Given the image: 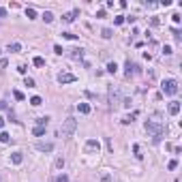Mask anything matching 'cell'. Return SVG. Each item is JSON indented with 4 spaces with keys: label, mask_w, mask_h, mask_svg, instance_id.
Returning <instances> with one entry per match:
<instances>
[{
    "label": "cell",
    "mask_w": 182,
    "mask_h": 182,
    "mask_svg": "<svg viewBox=\"0 0 182 182\" xmlns=\"http://www.w3.org/2000/svg\"><path fill=\"white\" fill-rule=\"evenodd\" d=\"M146 131H148V133L152 135L154 144H159V141H161V137H163V133H165V126H163V122L159 120L157 116H154L152 120H148V122H146Z\"/></svg>",
    "instance_id": "cell-1"
},
{
    "label": "cell",
    "mask_w": 182,
    "mask_h": 182,
    "mask_svg": "<svg viewBox=\"0 0 182 182\" xmlns=\"http://www.w3.org/2000/svg\"><path fill=\"white\" fill-rule=\"evenodd\" d=\"M107 96H109V107H112V109L120 107V103H122V92H120V88H118V86H109Z\"/></svg>",
    "instance_id": "cell-2"
},
{
    "label": "cell",
    "mask_w": 182,
    "mask_h": 182,
    "mask_svg": "<svg viewBox=\"0 0 182 182\" xmlns=\"http://www.w3.org/2000/svg\"><path fill=\"white\" fill-rule=\"evenodd\" d=\"M75 129H77V120L75 118H67V120L62 122V126H60V135L62 137H71V135L75 133Z\"/></svg>",
    "instance_id": "cell-3"
},
{
    "label": "cell",
    "mask_w": 182,
    "mask_h": 182,
    "mask_svg": "<svg viewBox=\"0 0 182 182\" xmlns=\"http://www.w3.org/2000/svg\"><path fill=\"white\" fill-rule=\"evenodd\" d=\"M161 88H163V92H165V94H169V96L178 94V81H176V79H165Z\"/></svg>",
    "instance_id": "cell-4"
},
{
    "label": "cell",
    "mask_w": 182,
    "mask_h": 182,
    "mask_svg": "<svg viewBox=\"0 0 182 182\" xmlns=\"http://www.w3.org/2000/svg\"><path fill=\"white\" fill-rule=\"evenodd\" d=\"M77 77L75 75H73V73H60V75H58V81H60V84H71V81H75Z\"/></svg>",
    "instance_id": "cell-5"
},
{
    "label": "cell",
    "mask_w": 182,
    "mask_h": 182,
    "mask_svg": "<svg viewBox=\"0 0 182 182\" xmlns=\"http://www.w3.org/2000/svg\"><path fill=\"white\" fill-rule=\"evenodd\" d=\"M36 150H39V152H51L54 144L51 141H39V144H36Z\"/></svg>",
    "instance_id": "cell-6"
},
{
    "label": "cell",
    "mask_w": 182,
    "mask_h": 182,
    "mask_svg": "<svg viewBox=\"0 0 182 182\" xmlns=\"http://www.w3.org/2000/svg\"><path fill=\"white\" fill-rule=\"evenodd\" d=\"M99 148H101V144H99L96 139H88L86 141V152H99Z\"/></svg>",
    "instance_id": "cell-7"
},
{
    "label": "cell",
    "mask_w": 182,
    "mask_h": 182,
    "mask_svg": "<svg viewBox=\"0 0 182 182\" xmlns=\"http://www.w3.org/2000/svg\"><path fill=\"white\" fill-rule=\"evenodd\" d=\"M77 15H79V9H73L71 13H65V15H62V20L71 24V22H73V20H75V17H77Z\"/></svg>",
    "instance_id": "cell-8"
},
{
    "label": "cell",
    "mask_w": 182,
    "mask_h": 182,
    "mask_svg": "<svg viewBox=\"0 0 182 182\" xmlns=\"http://www.w3.org/2000/svg\"><path fill=\"white\" fill-rule=\"evenodd\" d=\"M169 114H171V116H178V114H180V103H178V101H171V103H169Z\"/></svg>",
    "instance_id": "cell-9"
},
{
    "label": "cell",
    "mask_w": 182,
    "mask_h": 182,
    "mask_svg": "<svg viewBox=\"0 0 182 182\" xmlns=\"http://www.w3.org/2000/svg\"><path fill=\"white\" fill-rule=\"evenodd\" d=\"M124 69H126V75H131V73H135V71H137V65H133L131 60H126V65H124Z\"/></svg>",
    "instance_id": "cell-10"
},
{
    "label": "cell",
    "mask_w": 182,
    "mask_h": 182,
    "mask_svg": "<svg viewBox=\"0 0 182 182\" xmlns=\"http://www.w3.org/2000/svg\"><path fill=\"white\" fill-rule=\"evenodd\" d=\"M11 161H13V165H20V163L24 161L22 152H13V154H11Z\"/></svg>",
    "instance_id": "cell-11"
},
{
    "label": "cell",
    "mask_w": 182,
    "mask_h": 182,
    "mask_svg": "<svg viewBox=\"0 0 182 182\" xmlns=\"http://www.w3.org/2000/svg\"><path fill=\"white\" fill-rule=\"evenodd\" d=\"M77 112H79V114H90V105H88V103H79V105H77Z\"/></svg>",
    "instance_id": "cell-12"
},
{
    "label": "cell",
    "mask_w": 182,
    "mask_h": 182,
    "mask_svg": "<svg viewBox=\"0 0 182 182\" xmlns=\"http://www.w3.org/2000/svg\"><path fill=\"white\" fill-rule=\"evenodd\" d=\"M47 122H49V118H47V116L36 118V126H47Z\"/></svg>",
    "instance_id": "cell-13"
},
{
    "label": "cell",
    "mask_w": 182,
    "mask_h": 182,
    "mask_svg": "<svg viewBox=\"0 0 182 182\" xmlns=\"http://www.w3.org/2000/svg\"><path fill=\"white\" fill-rule=\"evenodd\" d=\"M135 118H137V112H133L131 116H126V118H122V124H131V122L135 120Z\"/></svg>",
    "instance_id": "cell-14"
},
{
    "label": "cell",
    "mask_w": 182,
    "mask_h": 182,
    "mask_svg": "<svg viewBox=\"0 0 182 182\" xmlns=\"http://www.w3.org/2000/svg\"><path fill=\"white\" fill-rule=\"evenodd\" d=\"M0 141H2V144H9V141H11V135L4 133V131H0Z\"/></svg>",
    "instance_id": "cell-15"
},
{
    "label": "cell",
    "mask_w": 182,
    "mask_h": 182,
    "mask_svg": "<svg viewBox=\"0 0 182 182\" xmlns=\"http://www.w3.org/2000/svg\"><path fill=\"white\" fill-rule=\"evenodd\" d=\"M32 133L36 135V137H41V135H45V126H34Z\"/></svg>",
    "instance_id": "cell-16"
},
{
    "label": "cell",
    "mask_w": 182,
    "mask_h": 182,
    "mask_svg": "<svg viewBox=\"0 0 182 182\" xmlns=\"http://www.w3.org/2000/svg\"><path fill=\"white\" fill-rule=\"evenodd\" d=\"M7 49H9V51H20V49H22V45H20V43H9V47H7Z\"/></svg>",
    "instance_id": "cell-17"
},
{
    "label": "cell",
    "mask_w": 182,
    "mask_h": 182,
    "mask_svg": "<svg viewBox=\"0 0 182 182\" xmlns=\"http://www.w3.org/2000/svg\"><path fill=\"white\" fill-rule=\"evenodd\" d=\"M41 17H43V22H47V24H49V22H54V15H51L49 11H45V13H43Z\"/></svg>",
    "instance_id": "cell-18"
},
{
    "label": "cell",
    "mask_w": 182,
    "mask_h": 182,
    "mask_svg": "<svg viewBox=\"0 0 182 182\" xmlns=\"http://www.w3.org/2000/svg\"><path fill=\"white\" fill-rule=\"evenodd\" d=\"M116 71H118V65H116V62H109V65H107V73H112V75H114Z\"/></svg>",
    "instance_id": "cell-19"
},
{
    "label": "cell",
    "mask_w": 182,
    "mask_h": 182,
    "mask_svg": "<svg viewBox=\"0 0 182 182\" xmlns=\"http://www.w3.org/2000/svg\"><path fill=\"white\" fill-rule=\"evenodd\" d=\"M26 17H28V20H34V17H36V11H34V9H26Z\"/></svg>",
    "instance_id": "cell-20"
},
{
    "label": "cell",
    "mask_w": 182,
    "mask_h": 182,
    "mask_svg": "<svg viewBox=\"0 0 182 182\" xmlns=\"http://www.w3.org/2000/svg\"><path fill=\"white\" fill-rule=\"evenodd\" d=\"M41 103H43V101H41V96H32V99H30V105H34V107H39Z\"/></svg>",
    "instance_id": "cell-21"
},
{
    "label": "cell",
    "mask_w": 182,
    "mask_h": 182,
    "mask_svg": "<svg viewBox=\"0 0 182 182\" xmlns=\"http://www.w3.org/2000/svg\"><path fill=\"white\" fill-rule=\"evenodd\" d=\"M101 36H103V39H112V30H109V28H103V30H101Z\"/></svg>",
    "instance_id": "cell-22"
},
{
    "label": "cell",
    "mask_w": 182,
    "mask_h": 182,
    "mask_svg": "<svg viewBox=\"0 0 182 182\" xmlns=\"http://www.w3.org/2000/svg\"><path fill=\"white\" fill-rule=\"evenodd\" d=\"M32 62H34V67H43V65H45V60H43L41 56H36V58H34Z\"/></svg>",
    "instance_id": "cell-23"
},
{
    "label": "cell",
    "mask_w": 182,
    "mask_h": 182,
    "mask_svg": "<svg viewBox=\"0 0 182 182\" xmlns=\"http://www.w3.org/2000/svg\"><path fill=\"white\" fill-rule=\"evenodd\" d=\"M71 56H73V58H81V56H84V49H73Z\"/></svg>",
    "instance_id": "cell-24"
},
{
    "label": "cell",
    "mask_w": 182,
    "mask_h": 182,
    "mask_svg": "<svg viewBox=\"0 0 182 182\" xmlns=\"http://www.w3.org/2000/svg\"><path fill=\"white\" fill-rule=\"evenodd\" d=\"M176 167H178V161H176V159H171V161L167 163V169H176Z\"/></svg>",
    "instance_id": "cell-25"
},
{
    "label": "cell",
    "mask_w": 182,
    "mask_h": 182,
    "mask_svg": "<svg viewBox=\"0 0 182 182\" xmlns=\"http://www.w3.org/2000/svg\"><path fill=\"white\" fill-rule=\"evenodd\" d=\"M56 167H58V169L65 167V159H62V157H58V159H56Z\"/></svg>",
    "instance_id": "cell-26"
},
{
    "label": "cell",
    "mask_w": 182,
    "mask_h": 182,
    "mask_svg": "<svg viewBox=\"0 0 182 182\" xmlns=\"http://www.w3.org/2000/svg\"><path fill=\"white\" fill-rule=\"evenodd\" d=\"M62 36H65V39H71V41H75V39H77V36L73 34V32H62Z\"/></svg>",
    "instance_id": "cell-27"
},
{
    "label": "cell",
    "mask_w": 182,
    "mask_h": 182,
    "mask_svg": "<svg viewBox=\"0 0 182 182\" xmlns=\"http://www.w3.org/2000/svg\"><path fill=\"white\" fill-rule=\"evenodd\" d=\"M56 182H69V176H67V174H60V176L56 178Z\"/></svg>",
    "instance_id": "cell-28"
},
{
    "label": "cell",
    "mask_w": 182,
    "mask_h": 182,
    "mask_svg": "<svg viewBox=\"0 0 182 182\" xmlns=\"http://www.w3.org/2000/svg\"><path fill=\"white\" fill-rule=\"evenodd\" d=\"M13 96L17 99V101H24V92H20V90H15V92H13Z\"/></svg>",
    "instance_id": "cell-29"
},
{
    "label": "cell",
    "mask_w": 182,
    "mask_h": 182,
    "mask_svg": "<svg viewBox=\"0 0 182 182\" xmlns=\"http://www.w3.org/2000/svg\"><path fill=\"white\" fill-rule=\"evenodd\" d=\"M114 24H116V26H120V24H124V15H118L116 20H114Z\"/></svg>",
    "instance_id": "cell-30"
},
{
    "label": "cell",
    "mask_w": 182,
    "mask_h": 182,
    "mask_svg": "<svg viewBox=\"0 0 182 182\" xmlns=\"http://www.w3.org/2000/svg\"><path fill=\"white\" fill-rule=\"evenodd\" d=\"M26 86H28V88H34V79H32V77H26Z\"/></svg>",
    "instance_id": "cell-31"
},
{
    "label": "cell",
    "mask_w": 182,
    "mask_h": 182,
    "mask_svg": "<svg viewBox=\"0 0 182 182\" xmlns=\"http://www.w3.org/2000/svg\"><path fill=\"white\" fill-rule=\"evenodd\" d=\"M101 182H112V176H109V174H103V176H101Z\"/></svg>",
    "instance_id": "cell-32"
},
{
    "label": "cell",
    "mask_w": 182,
    "mask_h": 182,
    "mask_svg": "<svg viewBox=\"0 0 182 182\" xmlns=\"http://www.w3.org/2000/svg\"><path fill=\"white\" fill-rule=\"evenodd\" d=\"M54 51H56V54H58V56H62V51H65V49H62V47H60V45H54Z\"/></svg>",
    "instance_id": "cell-33"
},
{
    "label": "cell",
    "mask_w": 182,
    "mask_h": 182,
    "mask_svg": "<svg viewBox=\"0 0 182 182\" xmlns=\"http://www.w3.org/2000/svg\"><path fill=\"white\" fill-rule=\"evenodd\" d=\"M171 20H174V24H180V20H182V17H180L178 13H174V15H171Z\"/></svg>",
    "instance_id": "cell-34"
},
{
    "label": "cell",
    "mask_w": 182,
    "mask_h": 182,
    "mask_svg": "<svg viewBox=\"0 0 182 182\" xmlns=\"http://www.w3.org/2000/svg\"><path fill=\"white\" fill-rule=\"evenodd\" d=\"M174 36H176V41H182V32L180 30H174Z\"/></svg>",
    "instance_id": "cell-35"
},
{
    "label": "cell",
    "mask_w": 182,
    "mask_h": 182,
    "mask_svg": "<svg viewBox=\"0 0 182 182\" xmlns=\"http://www.w3.org/2000/svg\"><path fill=\"white\" fill-rule=\"evenodd\" d=\"M163 54H165V56H169V54H171V47H169V45H165V47H163Z\"/></svg>",
    "instance_id": "cell-36"
},
{
    "label": "cell",
    "mask_w": 182,
    "mask_h": 182,
    "mask_svg": "<svg viewBox=\"0 0 182 182\" xmlns=\"http://www.w3.org/2000/svg\"><path fill=\"white\" fill-rule=\"evenodd\" d=\"M96 17H105V9H99V11H96Z\"/></svg>",
    "instance_id": "cell-37"
},
{
    "label": "cell",
    "mask_w": 182,
    "mask_h": 182,
    "mask_svg": "<svg viewBox=\"0 0 182 182\" xmlns=\"http://www.w3.org/2000/svg\"><path fill=\"white\" fill-rule=\"evenodd\" d=\"M17 71H20L22 75H26V67H24V65H20V67H17Z\"/></svg>",
    "instance_id": "cell-38"
},
{
    "label": "cell",
    "mask_w": 182,
    "mask_h": 182,
    "mask_svg": "<svg viewBox=\"0 0 182 182\" xmlns=\"http://www.w3.org/2000/svg\"><path fill=\"white\" fill-rule=\"evenodd\" d=\"M0 17H7V9L4 7H0Z\"/></svg>",
    "instance_id": "cell-39"
},
{
    "label": "cell",
    "mask_w": 182,
    "mask_h": 182,
    "mask_svg": "<svg viewBox=\"0 0 182 182\" xmlns=\"http://www.w3.org/2000/svg\"><path fill=\"white\" fill-rule=\"evenodd\" d=\"M0 109H7V103L4 101H0Z\"/></svg>",
    "instance_id": "cell-40"
},
{
    "label": "cell",
    "mask_w": 182,
    "mask_h": 182,
    "mask_svg": "<svg viewBox=\"0 0 182 182\" xmlns=\"http://www.w3.org/2000/svg\"><path fill=\"white\" fill-rule=\"evenodd\" d=\"M2 126H4V118L0 116V129H2Z\"/></svg>",
    "instance_id": "cell-41"
},
{
    "label": "cell",
    "mask_w": 182,
    "mask_h": 182,
    "mask_svg": "<svg viewBox=\"0 0 182 182\" xmlns=\"http://www.w3.org/2000/svg\"><path fill=\"white\" fill-rule=\"evenodd\" d=\"M0 54H2V49H0Z\"/></svg>",
    "instance_id": "cell-42"
}]
</instances>
